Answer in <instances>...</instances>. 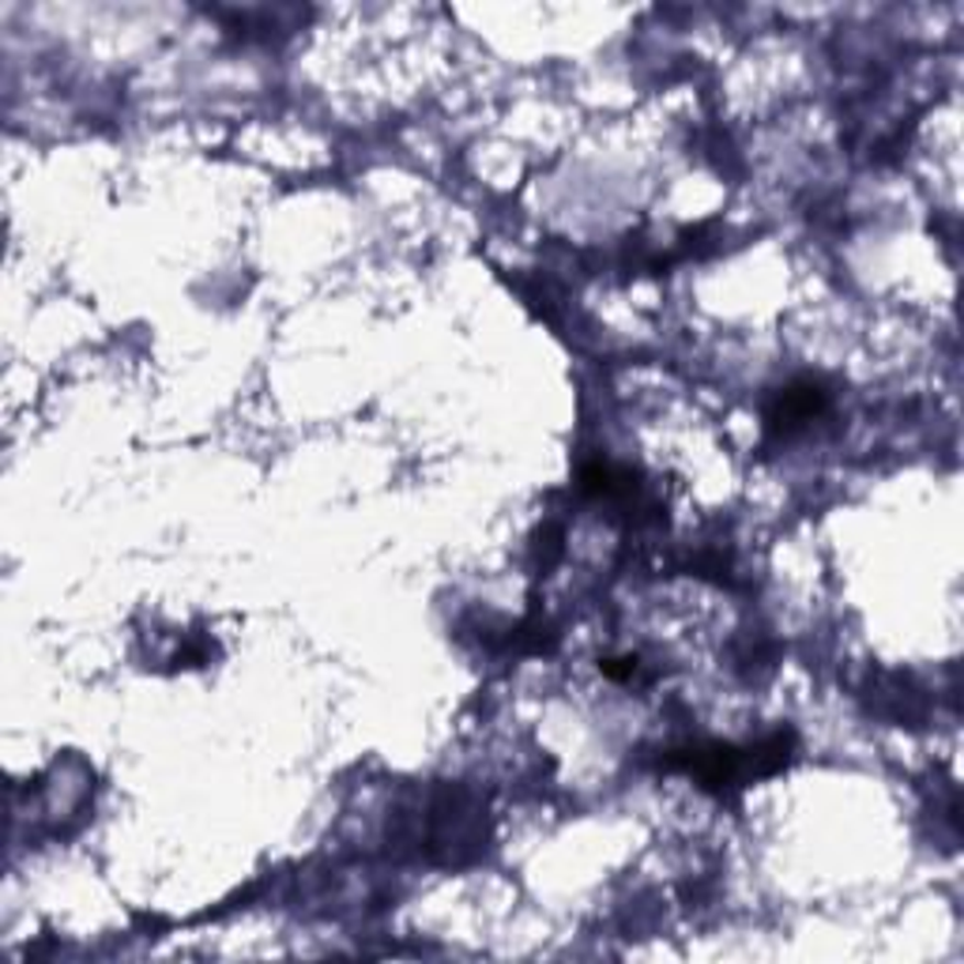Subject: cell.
Returning <instances> with one entry per match:
<instances>
[{
  "label": "cell",
  "instance_id": "6da1fadb",
  "mask_svg": "<svg viewBox=\"0 0 964 964\" xmlns=\"http://www.w3.org/2000/svg\"><path fill=\"white\" fill-rule=\"evenodd\" d=\"M826 407V392H818L813 385H802V388H787V392L780 396V411L773 414L776 426H799V422L813 419V414Z\"/></svg>",
  "mask_w": 964,
  "mask_h": 964
}]
</instances>
